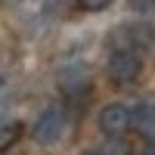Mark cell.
I'll use <instances>...</instances> for the list:
<instances>
[{
	"mask_svg": "<svg viewBox=\"0 0 155 155\" xmlns=\"http://www.w3.org/2000/svg\"><path fill=\"white\" fill-rule=\"evenodd\" d=\"M106 74L115 87H130L140 81V74H143V56L137 53L134 47H118L112 50V56L106 62Z\"/></svg>",
	"mask_w": 155,
	"mask_h": 155,
	"instance_id": "1",
	"label": "cell"
},
{
	"mask_svg": "<svg viewBox=\"0 0 155 155\" xmlns=\"http://www.w3.org/2000/svg\"><path fill=\"white\" fill-rule=\"evenodd\" d=\"M68 130V115L62 106H47L31 124V140L37 146H56Z\"/></svg>",
	"mask_w": 155,
	"mask_h": 155,
	"instance_id": "2",
	"label": "cell"
},
{
	"mask_svg": "<svg viewBox=\"0 0 155 155\" xmlns=\"http://www.w3.org/2000/svg\"><path fill=\"white\" fill-rule=\"evenodd\" d=\"M59 90L68 102H87L93 96V74H90V68L78 65V62L65 65L59 71Z\"/></svg>",
	"mask_w": 155,
	"mask_h": 155,
	"instance_id": "3",
	"label": "cell"
},
{
	"mask_svg": "<svg viewBox=\"0 0 155 155\" xmlns=\"http://www.w3.org/2000/svg\"><path fill=\"white\" fill-rule=\"evenodd\" d=\"M130 115H134V106H127L121 99H112V102H106L99 109L96 124H99V130L106 137H124L130 130Z\"/></svg>",
	"mask_w": 155,
	"mask_h": 155,
	"instance_id": "4",
	"label": "cell"
},
{
	"mask_svg": "<svg viewBox=\"0 0 155 155\" xmlns=\"http://www.w3.org/2000/svg\"><path fill=\"white\" fill-rule=\"evenodd\" d=\"M130 130L143 137V143H155V102H140L130 115Z\"/></svg>",
	"mask_w": 155,
	"mask_h": 155,
	"instance_id": "5",
	"label": "cell"
},
{
	"mask_svg": "<svg viewBox=\"0 0 155 155\" xmlns=\"http://www.w3.org/2000/svg\"><path fill=\"white\" fill-rule=\"evenodd\" d=\"M22 134H25L22 121H16V118H0V152H9L22 140Z\"/></svg>",
	"mask_w": 155,
	"mask_h": 155,
	"instance_id": "6",
	"label": "cell"
},
{
	"mask_svg": "<svg viewBox=\"0 0 155 155\" xmlns=\"http://www.w3.org/2000/svg\"><path fill=\"white\" fill-rule=\"evenodd\" d=\"M99 155H134V152L124 143V137H109V143L99 149Z\"/></svg>",
	"mask_w": 155,
	"mask_h": 155,
	"instance_id": "7",
	"label": "cell"
},
{
	"mask_svg": "<svg viewBox=\"0 0 155 155\" xmlns=\"http://www.w3.org/2000/svg\"><path fill=\"white\" fill-rule=\"evenodd\" d=\"M74 3L81 12H102V9L112 6V0H74Z\"/></svg>",
	"mask_w": 155,
	"mask_h": 155,
	"instance_id": "8",
	"label": "cell"
},
{
	"mask_svg": "<svg viewBox=\"0 0 155 155\" xmlns=\"http://www.w3.org/2000/svg\"><path fill=\"white\" fill-rule=\"evenodd\" d=\"M127 6L134 12H149V9H155V0H127Z\"/></svg>",
	"mask_w": 155,
	"mask_h": 155,
	"instance_id": "9",
	"label": "cell"
},
{
	"mask_svg": "<svg viewBox=\"0 0 155 155\" xmlns=\"http://www.w3.org/2000/svg\"><path fill=\"white\" fill-rule=\"evenodd\" d=\"M134 155H155V143H146L140 152H134Z\"/></svg>",
	"mask_w": 155,
	"mask_h": 155,
	"instance_id": "10",
	"label": "cell"
},
{
	"mask_svg": "<svg viewBox=\"0 0 155 155\" xmlns=\"http://www.w3.org/2000/svg\"><path fill=\"white\" fill-rule=\"evenodd\" d=\"M78 155H99V149H81Z\"/></svg>",
	"mask_w": 155,
	"mask_h": 155,
	"instance_id": "11",
	"label": "cell"
},
{
	"mask_svg": "<svg viewBox=\"0 0 155 155\" xmlns=\"http://www.w3.org/2000/svg\"><path fill=\"white\" fill-rule=\"evenodd\" d=\"M3 90H6V84H3V78H0V99H3Z\"/></svg>",
	"mask_w": 155,
	"mask_h": 155,
	"instance_id": "12",
	"label": "cell"
}]
</instances>
